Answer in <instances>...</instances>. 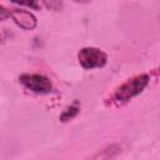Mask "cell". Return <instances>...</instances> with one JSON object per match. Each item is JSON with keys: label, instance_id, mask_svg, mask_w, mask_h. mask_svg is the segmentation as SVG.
<instances>
[{"label": "cell", "instance_id": "1", "mask_svg": "<svg viewBox=\"0 0 160 160\" xmlns=\"http://www.w3.org/2000/svg\"><path fill=\"white\" fill-rule=\"evenodd\" d=\"M150 78L148 74H140L136 76H132L131 79H128L125 82H122L112 94V100L116 104H125L132 98L138 96L149 84Z\"/></svg>", "mask_w": 160, "mask_h": 160}, {"label": "cell", "instance_id": "2", "mask_svg": "<svg viewBox=\"0 0 160 160\" xmlns=\"http://www.w3.org/2000/svg\"><path fill=\"white\" fill-rule=\"evenodd\" d=\"M78 59L80 65L88 70L102 68L108 62V55L96 48H82L78 54Z\"/></svg>", "mask_w": 160, "mask_h": 160}, {"label": "cell", "instance_id": "4", "mask_svg": "<svg viewBox=\"0 0 160 160\" xmlns=\"http://www.w3.org/2000/svg\"><path fill=\"white\" fill-rule=\"evenodd\" d=\"M10 11V16L12 18V20L22 29L25 30H32L36 26V18L28 10L24 9H11Z\"/></svg>", "mask_w": 160, "mask_h": 160}, {"label": "cell", "instance_id": "5", "mask_svg": "<svg viewBox=\"0 0 160 160\" xmlns=\"http://www.w3.org/2000/svg\"><path fill=\"white\" fill-rule=\"evenodd\" d=\"M79 112V106H78V102H75L74 105H71L70 108H68L60 116V120L61 121H69L71 120L72 118H75Z\"/></svg>", "mask_w": 160, "mask_h": 160}, {"label": "cell", "instance_id": "3", "mask_svg": "<svg viewBox=\"0 0 160 160\" xmlns=\"http://www.w3.org/2000/svg\"><path fill=\"white\" fill-rule=\"evenodd\" d=\"M20 82L32 92L48 94L52 89V84L49 78L39 74H22L19 78Z\"/></svg>", "mask_w": 160, "mask_h": 160}, {"label": "cell", "instance_id": "6", "mask_svg": "<svg viewBox=\"0 0 160 160\" xmlns=\"http://www.w3.org/2000/svg\"><path fill=\"white\" fill-rule=\"evenodd\" d=\"M20 6H28V8H32V9H35V10H38L39 9V5H38V2H35V1H28V2H18Z\"/></svg>", "mask_w": 160, "mask_h": 160}]
</instances>
